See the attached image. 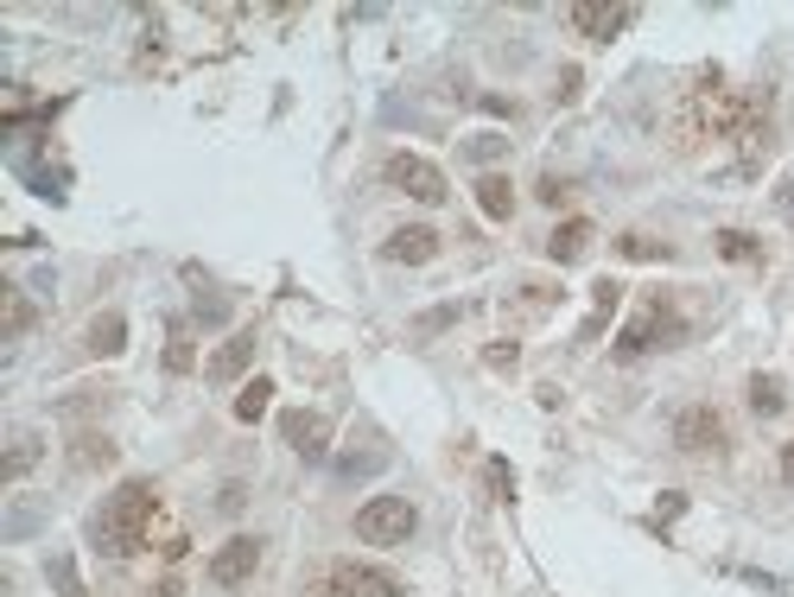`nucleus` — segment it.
Returning a JSON list of instances; mask_svg holds the SVG:
<instances>
[{
  "instance_id": "f257e3e1",
  "label": "nucleus",
  "mask_w": 794,
  "mask_h": 597,
  "mask_svg": "<svg viewBox=\"0 0 794 597\" xmlns=\"http://www.w3.org/2000/svg\"><path fill=\"white\" fill-rule=\"evenodd\" d=\"M153 515H159L153 477H128V483H121V490L103 502V515L89 521V534H96V546H103L108 559H128V553H140V546H147V534H153Z\"/></svg>"
},
{
  "instance_id": "f03ea898",
  "label": "nucleus",
  "mask_w": 794,
  "mask_h": 597,
  "mask_svg": "<svg viewBox=\"0 0 794 597\" xmlns=\"http://www.w3.org/2000/svg\"><path fill=\"white\" fill-rule=\"evenodd\" d=\"M743 96H750V89H731L718 71H699V83L687 89V103H680V115H674L680 147H699V140H731L738 121H743Z\"/></svg>"
},
{
  "instance_id": "7ed1b4c3",
  "label": "nucleus",
  "mask_w": 794,
  "mask_h": 597,
  "mask_svg": "<svg viewBox=\"0 0 794 597\" xmlns=\"http://www.w3.org/2000/svg\"><path fill=\"white\" fill-rule=\"evenodd\" d=\"M680 331H687V324H680V312H674V299L648 292V299L636 306V318L616 331V363H636V356H648L655 343H674Z\"/></svg>"
},
{
  "instance_id": "20e7f679",
  "label": "nucleus",
  "mask_w": 794,
  "mask_h": 597,
  "mask_svg": "<svg viewBox=\"0 0 794 597\" xmlns=\"http://www.w3.org/2000/svg\"><path fill=\"white\" fill-rule=\"evenodd\" d=\"M420 527V509L407 495H369L357 509V541L362 546H407Z\"/></svg>"
},
{
  "instance_id": "39448f33",
  "label": "nucleus",
  "mask_w": 794,
  "mask_h": 597,
  "mask_svg": "<svg viewBox=\"0 0 794 597\" xmlns=\"http://www.w3.org/2000/svg\"><path fill=\"white\" fill-rule=\"evenodd\" d=\"M674 445H680L687 458H712V451H724V445H731V433H724V414H718V407H706V401L680 407V414H674Z\"/></svg>"
},
{
  "instance_id": "423d86ee",
  "label": "nucleus",
  "mask_w": 794,
  "mask_h": 597,
  "mask_svg": "<svg viewBox=\"0 0 794 597\" xmlns=\"http://www.w3.org/2000/svg\"><path fill=\"white\" fill-rule=\"evenodd\" d=\"M382 179L394 184V191H407L413 204H445V198H452V191H445V172L420 153H388Z\"/></svg>"
},
{
  "instance_id": "0eeeda50",
  "label": "nucleus",
  "mask_w": 794,
  "mask_h": 597,
  "mask_svg": "<svg viewBox=\"0 0 794 597\" xmlns=\"http://www.w3.org/2000/svg\"><path fill=\"white\" fill-rule=\"evenodd\" d=\"M325 597H401V585L375 566H357V559H343V566L325 572Z\"/></svg>"
},
{
  "instance_id": "6e6552de",
  "label": "nucleus",
  "mask_w": 794,
  "mask_h": 597,
  "mask_svg": "<svg viewBox=\"0 0 794 597\" xmlns=\"http://www.w3.org/2000/svg\"><path fill=\"white\" fill-rule=\"evenodd\" d=\"M255 566H261V541L255 534H235V541H223L216 546V559H210V585H248L255 578Z\"/></svg>"
},
{
  "instance_id": "1a4fd4ad",
  "label": "nucleus",
  "mask_w": 794,
  "mask_h": 597,
  "mask_svg": "<svg viewBox=\"0 0 794 597\" xmlns=\"http://www.w3.org/2000/svg\"><path fill=\"white\" fill-rule=\"evenodd\" d=\"M280 439L299 451V458H325L331 451V419L311 414V407H286L280 414Z\"/></svg>"
},
{
  "instance_id": "9d476101",
  "label": "nucleus",
  "mask_w": 794,
  "mask_h": 597,
  "mask_svg": "<svg viewBox=\"0 0 794 597\" xmlns=\"http://www.w3.org/2000/svg\"><path fill=\"white\" fill-rule=\"evenodd\" d=\"M388 260H401V267H426V260L438 255V230H426V223H407V230H394L382 242Z\"/></svg>"
},
{
  "instance_id": "9b49d317",
  "label": "nucleus",
  "mask_w": 794,
  "mask_h": 597,
  "mask_svg": "<svg viewBox=\"0 0 794 597\" xmlns=\"http://www.w3.org/2000/svg\"><path fill=\"white\" fill-rule=\"evenodd\" d=\"M13 179L32 184V191H39V198H52V204H64V198H71V172H64V166H39V159L13 153Z\"/></svg>"
},
{
  "instance_id": "f8f14e48",
  "label": "nucleus",
  "mask_w": 794,
  "mask_h": 597,
  "mask_svg": "<svg viewBox=\"0 0 794 597\" xmlns=\"http://www.w3.org/2000/svg\"><path fill=\"white\" fill-rule=\"evenodd\" d=\"M565 20L585 32V39H616V32L636 20V7H572Z\"/></svg>"
},
{
  "instance_id": "ddd939ff",
  "label": "nucleus",
  "mask_w": 794,
  "mask_h": 597,
  "mask_svg": "<svg viewBox=\"0 0 794 597\" xmlns=\"http://www.w3.org/2000/svg\"><path fill=\"white\" fill-rule=\"evenodd\" d=\"M248 363H255V331H235V338L210 356V382H235Z\"/></svg>"
},
{
  "instance_id": "4468645a",
  "label": "nucleus",
  "mask_w": 794,
  "mask_h": 597,
  "mask_svg": "<svg viewBox=\"0 0 794 597\" xmlns=\"http://www.w3.org/2000/svg\"><path fill=\"white\" fill-rule=\"evenodd\" d=\"M477 210H484L489 223H509L515 216V184L502 179V172H484V179H477Z\"/></svg>"
},
{
  "instance_id": "2eb2a0df",
  "label": "nucleus",
  "mask_w": 794,
  "mask_h": 597,
  "mask_svg": "<svg viewBox=\"0 0 794 597\" xmlns=\"http://www.w3.org/2000/svg\"><path fill=\"white\" fill-rule=\"evenodd\" d=\"M585 248H591V223L585 216H572V223H560V230L547 235V260H560V267L565 260H579Z\"/></svg>"
},
{
  "instance_id": "dca6fc26",
  "label": "nucleus",
  "mask_w": 794,
  "mask_h": 597,
  "mask_svg": "<svg viewBox=\"0 0 794 597\" xmlns=\"http://www.w3.org/2000/svg\"><path fill=\"white\" fill-rule=\"evenodd\" d=\"M388 470V451L382 445H362V451H343L337 458V483H369V477H382Z\"/></svg>"
},
{
  "instance_id": "f3484780",
  "label": "nucleus",
  "mask_w": 794,
  "mask_h": 597,
  "mask_svg": "<svg viewBox=\"0 0 794 597\" xmlns=\"http://www.w3.org/2000/svg\"><path fill=\"white\" fill-rule=\"evenodd\" d=\"M128 350V318L121 312H103L89 324V356H121Z\"/></svg>"
},
{
  "instance_id": "a211bd4d",
  "label": "nucleus",
  "mask_w": 794,
  "mask_h": 597,
  "mask_svg": "<svg viewBox=\"0 0 794 597\" xmlns=\"http://www.w3.org/2000/svg\"><path fill=\"white\" fill-rule=\"evenodd\" d=\"M782 407H788L782 382H775V375H750V414H756V419H775Z\"/></svg>"
},
{
  "instance_id": "6ab92c4d",
  "label": "nucleus",
  "mask_w": 794,
  "mask_h": 597,
  "mask_svg": "<svg viewBox=\"0 0 794 597\" xmlns=\"http://www.w3.org/2000/svg\"><path fill=\"white\" fill-rule=\"evenodd\" d=\"M616 299H623V286H616V280H597V286H591V318H585V338H597V331L611 324Z\"/></svg>"
},
{
  "instance_id": "aec40b11",
  "label": "nucleus",
  "mask_w": 794,
  "mask_h": 597,
  "mask_svg": "<svg viewBox=\"0 0 794 597\" xmlns=\"http://www.w3.org/2000/svg\"><path fill=\"white\" fill-rule=\"evenodd\" d=\"M267 401H274V382H267V375H255L248 388L235 394V419H242V426H255V419L267 414Z\"/></svg>"
},
{
  "instance_id": "412c9836",
  "label": "nucleus",
  "mask_w": 794,
  "mask_h": 597,
  "mask_svg": "<svg viewBox=\"0 0 794 597\" xmlns=\"http://www.w3.org/2000/svg\"><path fill=\"white\" fill-rule=\"evenodd\" d=\"M32 465H39V433H13V451H7V470H0V477H7V483H20Z\"/></svg>"
},
{
  "instance_id": "4be33fe9",
  "label": "nucleus",
  "mask_w": 794,
  "mask_h": 597,
  "mask_svg": "<svg viewBox=\"0 0 794 597\" xmlns=\"http://www.w3.org/2000/svg\"><path fill=\"white\" fill-rule=\"evenodd\" d=\"M712 242H718V255L724 260H763V242H756L750 230H718Z\"/></svg>"
},
{
  "instance_id": "5701e85b",
  "label": "nucleus",
  "mask_w": 794,
  "mask_h": 597,
  "mask_svg": "<svg viewBox=\"0 0 794 597\" xmlns=\"http://www.w3.org/2000/svg\"><path fill=\"white\" fill-rule=\"evenodd\" d=\"M45 578L57 585V597H83V578H77V559H71V553H52V559H45Z\"/></svg>"
},
{
  "instance_id": "b1692460",
  "label": "nucleus",
  "mask_w": 794,
  "mask_h": 597,
  "mask_svg": "<svg viewBox=\"0 0 794 597\" xmlns=\"http://www.w3.org/2000/svg\"><path fill=\"white\" fill-rule=\"evenodd\" d=\"M458 318H464L458 299H452V306H433V312H420V318H413V338H438V331H452Z\"/></svg>"
},
{
  "instance_id": "393cba45",
  "label": "nucleus",
  "mask_w": 794,
  "mask_h": 597,
  "mask_svg": "<svg viewBox=\"0 0 794 597\" xmlns=\"http://www.w3.org/2000/svg\"><path fill=\"white\" fill-rule=\"evenodd\" d=\"M616 255H623V260H674V248L655 242V235H623V242H616Z\"/></svg>"
},
{
  "instance_id": "a878e982",
  "label": "nucleus",
  "mask_w": 794,
  "mask_h": 597,
  "mask_svg": "<svg viewBox=\"0 0 794 597\" xmlns=\"http://www.w3.org/2000/svg\"><path fill=\"white\" fill-rule=\"evenodd\" d=\"M0 292H7V343H13V338H27L32 331V306H27L20 286H0Z\"/></svg>"
},
{
  "instance_id": "bb28decb",
  "label": "nucleus",
  "mask_w": 794,
  "mask_h": 597,
  "mask_svg": "<svg viewBox=\"0 0 794 597\" xmlns=\"http://www.w3.org/2000/svg\"><path fill=\"white\" fill-rule=\"evenodd\" d=\"M32 527H45V502H13V515H7V541H27Z\"/></svg>"
},
{
  "instance_id": "cd10ccee",
  "label": "nucleus",
  "mask_w": 794,
  "mask_h": 597,
  "mask_svg": "<svg viewBox=\"0 0 794 597\" xmlns=\"http://www.w3.org/2000/svg\"><path fill=\"white\" fill-rule=\"evenodd\" d=\"M166 369H172V375H184V369H191V338H184V324H179V318H172V343H166Z\"/></svg>"
},
{
  "instance_id": "c85d7f7f",
  "label": "nucleus",
  "mask_w": 794,
  "mask_h": 597,
  "mask_svg": "<svg viewBox=\"0 0 794 597\" xmlns=\"http://www.w3.org/2000/svg\"><path fill=\"white\" fill-rule=\"evenodd\" d=\"M502 153H509L502 134H477V140H464V159H502Z\"/></svg>"
},
{
  "instance_id": "c756f323",
  "label": "nucleus",
  "mask_w": 794,
  "mask_h": 597,
  "mask_svg": "<svg viewBox=\"0 0 794 597\" xmlns=\"http://www.w3.org/2000/svg\"><path fill=\"white\" fill-rule=\"evenodd\" d=\"M484 477H489V490H496V502H515V470L502 465V458H489Z\"/></svg>"
},
{
  "instance_id": "7c9ffc66",
  "label": "nucleus",
  "mask_w": 794,
  "mask_h": 597,
  "mask_svg": "<svg viewBox=\"0 0 794 597\" xmlns=\"http://www.w3.org/2000/svg\"><path fill=\"white\" fill-rule=\"evenodd\" d=\"M108 458H115V445L108 439H96V433H89V439H77V465L89 470V465H108Z\"/></svg>"
},
{
  "instance_id": "2f4dec72",
  "label": "nucleus",
  "mask_w": 794,
  "mask_h": 597,
  "mask_svg": "<svg viewBox=\"0 0 794 597\" xmlns=\"http://www.w3.org/2000/svg\"><path fill=\"white\" fill-rule=\"evenodd\" d=\"M534 198H540V204H553V210H560L565 198H572V184H565L560 172H547V179H540V191H534Z\"/></svg>"
},
{
  "instance_id": "473e14b6",
  "label": "nucleus",
  "mask_w": 794,
  "mask_h": 597,
  "mask_svg": "<svg viewBox=\"0 0 794 597\" xmlns=\"http://www.w3.org/2000/svg\"><path fill=\"white\" fill-rule=\"evenodd\" d=\"M223 318H230V299H216V292H198V324H223Z\"/></svg>"
},
{
  "instance_id": "72a5a7b5",
  "label": "nucleus",
  "mask_w": 794,
  "mask_h": 597,
  "mask_svg": "<svg viewBox=\"0 0 794 597\" xmlns=\"http://www.w3.org/2000/svg\"><path fill=\"white\" fill-rule=\"evenodd\" d=\"M242 502H248V490H242V483H223V502H216V509H223V515H235Z\"/></svg>"
},
{
  "instance_id": "f704fd0d",
  "label": "nucleus",
  "mask_w": 794,
  "mask_h": 597,
  "mask_svg": "<svg viewBox=\"0 0 794 597\" xmlns=\"http://www.w3.org/2000/svg\"><path fill=\"white\" fill-rule=\"evenodd\" d=\"M775 204H782V216L794 223V179H782V184H775Z\"/></svg>"
},
{
  "instance_id": "c9c22d12",
  "label": "nucleus",
  "mask_w": 794,
  "mask_h": 597,
  "mask_svg": "<svg viewBox=\"0 0 794 597\" xmlns=\"http://www.w3.org/2000/svg\"><path fill=\"white\" fill-rule=\"evenodd\" d=\"M680 509H687V495H661V509H655V521H674Z\"/></svg>"
},
{
  "instance_id": "e433bc0d",
  "label": "nucleus",
  "mask_w": 794,
  "mask_h": 597,
  "mask_svg": "<svg viewBox=\"0 0 794 597\" xmlns=\"http://www.w3.org/2000/svg\"><path fill=\"white\" fill-rule=\"evenodd\" d=\"M489 369H515V343H496V350H489Z\"/></svg>"
},
{
  "instance_id": "4c0bfd02",
  "label": "nucleus",
  "mask_w": 794,
  "mask_h": 597,
  "mask_svg": "<svg viewBox=\"0 0 794 597\" xmlns=\"http://www.w3.org/2000/svg\"><path fill=\"white\" fill-rule=\"evenodd\" d=\"M782 477H788V483H794V439L782 445Z\"/></svg>"
}]
</instances>
